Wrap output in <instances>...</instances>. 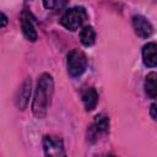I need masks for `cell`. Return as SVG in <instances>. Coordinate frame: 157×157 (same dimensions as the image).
<instances>
[{
  "label": "cell",
  "mask_w": 157,
  "mask_h": 157,
  "mask_svg": "<svg viewBox=\"0 0 157 157\" xmlns=\"http://www.w3.org/2000/svg\"><path fill=\"white\" fill-rule=\"evenodd\" d=\"M54 92V81L52 75L44 72L39 76L34 97H33V103H32V112L37 118H44L48 108L50 105L52 96Z\"/></svg>",
  "instance_id": "1"
},
{
  "label": "cell",
  "mask_w": 157,
  "mask_h": 157,
  "mask_svg": "<svg viewBox=\"0 0 157 157\" xmlns=\"http://www.w3.org/2000/svg\"><path fill=\"white\" fill-rule=\"evenodd\" d=\"M87 20V12L82 6H76L66 10V12L61 16L60 23L69 31H77L83 22Z\"/></svg>",
  "instance_id": "2"
},
{
  "label": "cell",
  "mask_w": 157,
  "mask_h": 157,
  "mask_svg": "<svg viewBox=\"0 0 157 157\" xmlns=\"http://www.w3.org/2000/svg\"><path fill=\"white\" fill-rule=\"evenodd\" d=\"M87 67V58L80 49H72L67 54V72L72 77H77L85 72Z\"/></svg>",
  "instance_id": "3"
},
{
  "label": "cell",
  "mask_w": 157,
  "mask_h": 157,
  "mask_svg": "<svg viewBox=\"0 0 157 157\" xmlns=\"http://www.w3.org/2000/svg\"><path fill=\"white\" fill-rule=\"evenodd\" d=\"M109 131V118L105 114H98L94 118L93 124L87 130V140L90 142L97 141L98 136L102 134H108Z\"/></svg>",
  "instance_id": "4"
},
{
  "label": "cell",
  "mask_w": 157,
  "mask_h": 157,
  "mask_svg": "<svg viewBox=\"0 0 157 157\" xmlns=\"http://www.w3.org/2000/svg\"><path fill=\"white\" fill-rule=\"evenodd\" d=\"M43 150H44V155L45 156H50V157L65 156L64 142L58 136L45 135L43 137Z\"/></svg>",
  "instance_id": "5"
},
{
  "label": "cell",
  "mask_w": 157,
  "mask_h": 157,
  "mask_svg": "<svg viewBox=\"0 0 157 157\" xmlns=\"http://www.w3.org/2000/svg\"><path fill=\"white\" fill-rule=\"evenodd\" d=\"M20 21H21V28H22L25 37L31 42H36L37 37H38L36 27H34L36 18L31 13V11L27 9H23L21 12V16H20Z\"/></svg>",
  "instance_id": "6"
},
{
  "label": "cell",
  "mask_w": 157,
  "mask_h": 157,
  "mask_svg": "<svg viewBox=\"0 0 157 157\" xmlns=\"http://www.w3.org/2000/svg\"><path fill=\"white\" fill-rule=\"evenodd\" d=\"M132 27L135 33L140 37V38H148L152 33H153V27L150 23V21L141 16V15H135L132 17Z\"/></svg>",
  "instance_id": "7"
},
{
  "label": "cell",
  "mask_w": 157,
  "mask_h": 157,
  "mask_svg": "<svg viewBox=\"0 0 157 157\" xmlns=\"http://www.w3.org/2000/svg\"><path fill=\"white\" fill-rule=\"evenodd\" d=\"M31 88H32L31 77H26L25 81L22 82L20 90L17 91L16 97H15V103H16V107L18 109L23 110L27 107L28 101H29V96H31Z\"/></svg>",
  "instance_id": "8"
},
{
  "label": "cell",
  "mask_w": 157,
  "mask_h": 157,
  "mask_svg": "<svg viewBox=\"0 0 157 157\" xmlns=\"http://www.w3.org/2000/svg\"><path fill=\"white\" fill-rule=\"evenodd\" d=\"M142 60L144 64L148 67L157 66V44L156 43H147L142 48Z\"/></svg>",
  "instance_id": "9"
},
{
  "label": "cell",
  "mask_w": 157,
  "mask_h": 157,
  "mask_svg": "<svg viewBox=\"0 0 157 157\" xmlns=\"http://www.w3.org/2000/svg\"><path fill=\"white\" fill-rule=\"evenodd\" d=\"M81 99L83 102L85 109L87 112H91L96 108L98 103V93L93 87H87L81 92Z\"/></svg>",
  "instance_id": "10"
},
{
  "label": "cell",
  "mask_w": 157,
  "mask_h": 157,
  "mask_svg": "<svg viewBox=\"0 0 157 157\" xmlns=\"http://www.w3.org/2000/svg\"><path fill=\"white\" fill-rule=\"evenodd\" d=\"M145 93L150 98H157V72L147 74L145 78Z\"/></svg>",
  "instance_id": "11"
},
{
  "label": "cell",
  "mask_w": 157,
  "mask_h": 157,
  "mask_svg": "<svg viewBox=\"0 0 157 157\" xmlns=\"http://www.w3.org/2000/svg\"><path fill=\"white\" fill-rule=\"evenodd\" d=\"M80 39L81 43L85 47H91L96 42V32L92 26H85L80 32Z\"/></svg>",
  "instance_id": "12"
},
{
  "label": "cell",
  "mask_w": 157,
  "mask_h": 157,
  "mask_svg": "<svg viewBox=\"0 0 157 157\" xmlns=\"http://www.w3.org/2000/svg\"><path fill=\"white\" fill-rule=\"evenodd\" d=\"M150 114H151V117H152L155 120H157V101H156V102H153V103L151 104Z\"/></svg>",
  "instance_id": "13"
},
{
  "label": "cell",
  "mask_w": 157,
  "mask_h": 157,
  "mask_svg": "<svg viewBox=\"0 0 157 157\" xmlns=\"http://www.w3.org/2000/svg\"><path fill=\"white\" fill-rule=\"evenodd\" d=\"M56 1H58V0H43V5H44L45 9L49 10V9H53V7L55 6Z\"/></svg>",
  "instance_id": "14"
},
{
  "label": "cell",
  "mask_w": 157,
  "mask_h": 157,
  "mask_svg": "<svg viewBox=\"0 0 157 157\" xmlns=\"http://www.w3.org/2000/svg\"><path fill=\"white\" fill-rule=\"evenodd\" d=\"M1 18H2V21H1V27H5V25L7 23V17H6V15L2 12L1 13Z\"/></svg>",
  "instance_id": "15"
}]
</instances>
